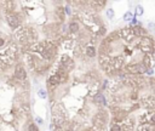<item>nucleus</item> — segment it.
<instances>
[{
    "instance_id": "15",
    "label": "nucleus",
    "mask_w": 155,
    "mask_h": 131,
    "mask_svg": "<svg viewBox=\"0 0 155 131\" xmlns=\"http://www.w3.org/2000/svg\"><path fill=\"white\" fill-rule=\"evenodd\" d=\"M135 131H155V126L153 125H148V124H143V125H137L136 126Z\"/></svg>"
},
{
    "instance_id": "7",
    "label": "nucleus",
    "mask_w": 155,
    "mask_h": 131,
    "mask_svg": "<svg viewBox=\"0 0 155 131\" xmlns=\"http://www.w3.org/2000/svg\"><path fill=\"white\" fill-rule=\"evenodd\" d=\"M110 65H112L113 68L115 69L116 73L120 70H124V67L126 66V57L122 55V53L114 55L110 57Z\"/></svg>"
},
{
    "instance_id": "12",
    "label": "nucleus",
    "mask_w": 155,
    "mask_h": 131,
    "mask_svg": "<svg viewBox=\"0 0 155 131\" xmlns=\"http://www.w3.org/2000/svg\"><path fill=\"white\" fill-rule=\"evenodd\" d=\"M84 55H86V57H89V58H95L97 56V49L91 44H85Z\"/></svg>"
},
{
    "instance_id": "20",
    "label": "nucleus",
    "mask_w": 155,
    "mask_h": 131,
    "mask_svg": "<svg viewBox=\"0 0 155 131\" xmlns=\"http://www.w3.org/2000/svg\"><path fill=\"white\" fill-rule=\"evenodd\" d=\"M108 131H122L121 130V125L118 124V123H110Z\"/></svg>"
},
{
    "instance_id": "22",
    "label": "nucleus",
    "mask_w": 155,
    "mask_h": 131,
    "mask_svg": "<svg viewBox=\"0 0 155 131\" xmlns=\"http://www.w3.org/2000/svg\"><path fill=\"white\" fill-rule=\"evenodd\" d=\"M27 131H40L39 126L34 124V123H29L28 126H27Z\"/></svg>"
},
{
    "instance_id": "10",
    "label": "nucleus",
    "mask_w": 155,
    "mask_h": 131,
    "mask_svg": "<svg viewBox=\"0 0 155 131\" xmlns=\"http://www.w3.org/2000/svg\"><path fill=\"white\" fill-rule=\"evenodd\" d=\"M121 130L122 131H135L136 130V118L132 115H127L121 121Z\"/></svg>"
},
{
    "instance_id": "17",
    "label": "nucleus",
    "mask_w": 155,
    "mask_h": 131,
    "mask_svg": "<svg viewBox=\"0 0 155 131\" xmlns=\"http://www.w3.org/2000/svg\"><path fill=\"white\" fill-rule=\"evenodd\" d=\"M36 95H38V97L40 98V100H47V98H49L47 90L44 89V88H40L38 91H36Z\"/></svg>"
},
{
    "instance_id": "21",
    "label": "nucleus",
    "mask_w": 155,
    "mask_h": 131,
    "mask_svg": "<svg viewBox=\"0 0 155 131\" xmlns=\"http://www.w3.org/2000/svg\"><path fill=\"white\" fill-rule=\"evenodd\" d=\"M145 29L148 30V33H149V32H150V33H153V32L155 33V22L154 21H149L147 23V28H145Z\"/></svg>"
},
{
    "instance_id": "1",
    "label": "nucleus",
    "mask_w": 155,
    "mask_h": 131,
    "mask_svg": "<svg viewBox=\"0 0 155 131\" xmlns=\"http://www.w3.org/2000/svg\"><path fill=\"white\" fill-rule=\"evenodd\" d=\"M110 120V114L106 108H99L91 118V126L99 131H106Z\"/></svg>"
},
{
    "instance_id": "13",
    "label": "nucleus",
    "mask_w": 155,
    "mask_h": 131,
    "mask_svg": "<svg viewBox=\"0 0 155 131\" xmlns=\"http://www.w3.org/2000/svg\"><path fill=\"white\" fill-rule=\"evenodd\" d=\"M141 63H142V65H143L147 69H149V68H154L155 60H154V57H153L152 55H143Z\"/></svg>"
},
{
    "instance_id": "23",
    "label": "nucleus",
    "mask_w": 155,
    "mask_h": 131,
    "mask_svg": "<svg viewBox=\"0 0 155 131\" xmlns=\"http://www.w3.org/2000/svg\"><path fill=\"white\" fill-rule=\"evenodd\" d=\"M33 123L36 124L38 126L44 125V118H41V117H39V115H34V121H33Z\"/></svg>"
},
{
    "instance_id": "16",
    "label": "nucleus",
    "mask_w": 155,
    "mask_h": 131,
    "mask_svg": "<svg viewBox=\"0 0 155 131\" xmlns=\"http://www.w3.org/2000/svg\"><path fill=\"white\" fill-rule=\"evenodd\" d=\"M143 13H144V6L141 5V4H137V5L135 6V12H133L135 17L136 18H138V17L143 16Z\"/></svg>"
},
{
    "instance_id": "5",
    "label": "nucleus",
    "mask_w": 155,
    "mask_h": 131,
    "mask_svg": "<svg viewBox=\"0 0 155 131\" xmlns=\"http://www.w3.org/2000/svg\"><path fill=\"white\" fill-rule=\"evenodd\" d=\"M118 33H119V37L120 39H122L125 43L127 44H131V43H133L136 39V34H135V29H133V27H131V26H126V27H122L121 29L118 30Z\"/></svg>"
},
{
    "instance_id": "25",
    "label": "nucleus",
    "mask_w": 155,
    "mask_h": 131,
    "mask_svg": "<svg viewBox=\"0 0 155 131\" xmlns=\"http://www.w3.org/2000/svg\"><path fill=\"white\" fill-rule=\"evenodd\" d=\"M154 68H149V69H147L144 72V75H147L148 78H152V76H154Z\"/></svg>"
},
{
    "instance_id": "19",
    "label": "nucleus",
    "mask_w": 155,
    "mask_h": 131,
    "mask_svg": "<svg viewBox=\"0 0 155 131\" xmlns=\"http://www.w3.org/2000/svg\"><path fill=\"white\" fill-rule=\"evenodd\" d=\"M106 17L108 20H114L115 18V10L113 7H108L106 10Z\"/></svg>"
},
{
    "instance_id": "2",
    "label": "nucleus",
    "mask_w": 155,
    "mask_h": 131,
    "mask_svg": "<svg viewBox=\"0 0 155 131\" xmlns=\"http://www.w3.org/2000/svg\"><path fill=\"white\" fill-rule=\"evenodd\" d=\"M136 46H137V49L143 55H152L153 56L155 52V41H154L153 37H150V35L138 39Z\"/></svg>"
},
{
    "instance_id": "27",
    "label": "nucleus",
    "mask_w": 155,
    "mask_h": 131,
    "mask_svg": "<svg viewBox=\"0 0 155 131\" xmlns=\"http://www.w3.org/2000/svg\"><path fill=\"white\" fill-rule=\"evenodd\" d=\"M1 20H3V13L0 12V22H1Z\"/></svg>"
},
{
    "instance_id": "26",
    "label": "nucleus",
    "mask_w": 155,
    "mask_h": 131,
    "mask_svg": "<svg viewBox=\"0 0 155 131\" xmlns=\"http://www.w3.org/2000/svg\"><path fill=\"white\" fill-rule=\"evenodd\" d=\"M89 131H99V130H97V129H95V128H92V126H91V128L89 129Z\"/></svg>"
},
{
    "instance_id": "3",
    "label": "nucleus",
    "mask_w": 155,
    "mask_h": 131,
    "mask_svg": "<svg viewBox=\"0 0 155 131\" xmlns=\"http://www.w3.org/2000/svg\"><path fill=\"white\" fill-rule=\"evenodd\" d=\"M21 16H23V11L21 12H15V13H4V18H5L7 26L10 27L12 30H16L20 28L21 26H23V18Z\"/></svg>"
},
{
    "instance_id": "8",
    "label": "nucleus",
    "mask_w": 155,
    "mask_h": 131,
    "mask_svg": "<svg viewBox=\"0 0 155 131\" xmlns=\"http://www.w3.org/2000/svg\"><path fill=\"white\" fill-rule=\"evenodd\" d=\"M22 65L26 67V69L30 72V73H34L35 69V56L30 55L29 52H23L22 53Z\"/></svg>"
},
{
    "instance_id": "28",
    "label": "nucleus",
    "mask_w": 155,
    "mask_h": 131,
    "mask_svg": "<svg viewBox=\"0 0 155 131\" xmlns=\"http://www.w3.org/2000/svg\"><path fill=\"white\" fill-rule=\"evenodd\" d=\"M153 57H154V60H155V52H154V55H153Z\"/></svg>"
},
{
    "instance_id": "9",
    "label": "nucleus",
    "mask_w": 155,
    "mask_h": 131,
    "mask_svg": "<svg viewBox=\"0 0 155 131\" xmlns=\"http://www.w3.org/2000/svg\"><path fill=\"white\" fill-rule=\"evenodd\" d=\"M67 26H68V37H70L73 39H74L75 35L79 34V32L81 30L80 22L78 18H72V21Z\"/></svg>"
},
{
    "instance_id": "18",
    "label": "nucleus",
    "mask_w": 155,
    "mask_h": 131,
    "mask_svg": "<svg viewBox=\"0 0 155 131\" xmlns=\"http://www.w3.org/2000/svg\"><path fill=\"white\" fill-rule=\"evenodd\" d=\"M133 17H135L133 12H132L131 10H127L124 13V16H122V21H124V22H131L132 20H133Z\"/></svg>"
},
{
    "instance_id": "14",
    "label": "nucleus",
    "mask_w": 155,
    "mask_h": 131,
    "mask_svg": "<svg viewBox=\"0 0 155 131\" xmlns=\"http://www.w3.org/2000/svg\"><path fill=\"white\" fill-rule=\"evenodd\" d=\"M55 15L57 16L58 21L61 23H64V20H66V12H64V7L63 6H56L55 7Z\"/></svg>"
},
{
    "instance_id": "11",
    "label": "nucleus",
    "mask_w": 155,
    "mask_h": 131,
    "mask_svg": "<svg viewBox=\"0 0 155 131\" xmlns=\"http://www.w3.org/2000/svg\"><path fill=\"white\" fill-rule=\"evenodd\" d=\"M92 102L95 103L96 106H98L99 108H107V107H109V102H108L104 92H98L97 95H95V96L92 97Z\"/></svg>"
},
{
    "instance_id": "4",
    "label": "nucleus",
    "mask_w": 155,
    "mask_h": 131,
    "mask_svg": "<svg viewBox=\"0 0 155 131\" xmlns=\"http://www.w3.org/2000/svg\"><path fill=\"white\" fill-rule=\"evenodd\" d=\"M138 107L145 111H155V97L153 93H144L138 98Z\"/></svg>"
},
{
    "instance_id": "6",
    "label": "nucleus",
    "mask_w": 155,
    "mask_h": 131,
    "mask_svg": "<svg viewBox=\"0 0 155 131\" xmlns=\"http://www.w3.org/2000/svg\"><path fill=\"white\" fill-rule=\"evenodd\" d=\"M12 76L17 81H26V80H28V70L26 69V67L21 62H17L15 67H13Z\"/></svg>"
},
{
    "instance_id": "24",
    "label": "nucleus",
    "mask_w": 155,
    "mask_h": 131,
    "mask_svg": "<svg viewBox=\"0 0 155 131\" xmlns=\"http://www.w3.org/2000/svg\"><path fill=\"white\" fill-rule=\"evenodd\" d=\"M63 7H64L66 16H73V10H72V6L69 5V4H67V5H64Z\"/></svg>"
}]
</instances>
